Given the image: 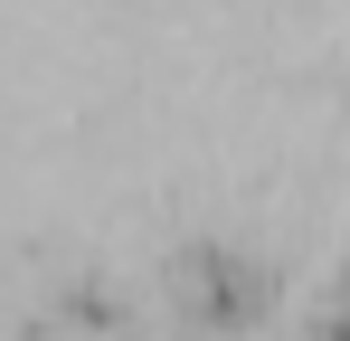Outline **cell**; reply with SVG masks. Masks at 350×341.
Instances as JSON below:
<instances>
[{"label": "cell", "mask_w": 350, "mask_h": 341, "mask_svg": "<svg viewBox=\"0 0 350 341\" xmlns=\"http://www.w3.org/2000/svg\"><path fill=\"white\" fill-rule=\"evenodd\" d=\"M180 284H189V303H199V323H256L265 313V275L256 266H237V256H218V247H189L180 256Z\"/></svg>", "instance_id": "cell-1"}]
</instances>
